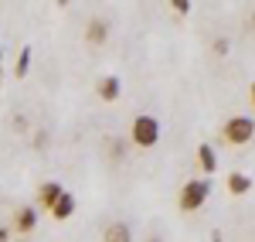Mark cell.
Listing matches in <instances>:
<instances>
[{
  "instance_id": "6da1fadb",
  "label": "cell",
  "mask_w": 255,
  "mask_h": 242,
  "mask_svg": "<svg viewBox=\"0 0 255 242\" xmlns=\"http://www.w3.org/2000/svg\"><path fill=\"white\" fill-rule=\"evenodd\" d=\"M208 195H211V181L208 178H194V181H187L180 188L177 205H180V212H197V208H204Z\"/></svg>"
},
{
  "instance_id": "7a4b0ae2",
  "label": "cell",
  "mask_w": 255,
  "mask_h": 242,
  "mask_svg": "<svg viewBox=\"0 0 255 242\" xmlns=\"http://www.w3.org/2000/svg\"><path fill=\"white\" fill-rule=\"evenodd\" d=\"M129 137L136 147H157L160 143V120L157 116H150V113H139L133 126H129Z\"/></svg>"
},
{
  "instance_id": "3957f363",
  "label": "cell",
  "mask_w": 255,
  "mask_h": 242,
  "mask_svg": "<svg viewBox=\"0 0 255 242\" xmlns=\"http://www.w3.org/2000/svg\"><path fill=\"white\" fill-rule=\"evenodd\" d=\"M221 133H225V140L232 143V147H245L255 137V120L252 116H232V120L221 126Z\"/></svg>"
},
{
  "instance_id": "277c9868",
  "label": "cell",
  "mask_w": 255,
  "mask_h": 242,
  "mask_svg": "<svg viewBox=\"0 0 255 242\" xmlns=\"http://www.w3.org/2000/svg\"><path fill=\"white\" fill-rule=\"evenodd\" d=\"M109 34H113V27H109L106 17H89V24H85V44L99 48V44L109 41Z\"/></svg>"
},
{
  "instance_id": "5b68a950",
  "label": "cell",
  "mask_w": 255,
  "mask_h": 242,
  "mask_svg": "<svg viewBox=\"0 0 255 242\" xmlns=\"http://www.w3.org/2000/svg\"><path fill=\"white\" fill-rule=\"evenodd\" d=\"M61 195H65L61 181H44V184L38 188V208H48V212H51V208L58 205Z\"/></svg>"
},
{
  "instance_id": "8992f818",
  "label": "cell",
  "mask_w": 255,
  "mask_h": 242,
  "mask_svg": "<svg viewBox=\"0 0 255 242\" xmlns=\"http://www.w3.org/2000/svg\"><path fill=\"white\" fill-rule=\"evenodd\" d=\"M14 229L24 232V236L34 232V229H38V208H34V205H20L17 215H14Z\"/></svg>"
},
{
  "instance_id": "52a82bcc",
  "label": "cell",
  "mask_w": 255,
  "mask_h": 242,
  "mask_svg": "<svg viewBox=\"0 0 255 242\" xmlns=\"http://www.w3.org/2000/svg\"><path fill=\"white\" fill-rule=\"evenodd\" d=\"M119 92H123V85H119L116 75H102V79H99L96 96H99L102 102H116V99H119Z\"/></svg>"
},
{
  "instance_id": "ba28073f",
  "label": "cell",
  "mask_w": 255,
  "mask_h": 242,
  "mask_svg": "<svg viewBox=\"0 0 255 242\" xmlns=\"http://www.w3.org/2000/svg\"><path fill=\"white\" fill-rule=\"evenodd\" d=\"M75 208H79V202H75V195L72 191H65L58 198V205L51 208V219H58V222H65V219H72L75 215Z\"/></svg>"
},
{
  "instance_id": "9c48e42d",
  "label": "cell",
  "mask_w": 255,
  "mask_h": 242,
  "mask_svg": "<svg viewBox=\"0 0 255 242\" xmlns=\"http://www.w3.org/2000/svg\"><path fill=\"white\" fill-rule=\"evenodd\" d=\"M197 164H201L204 174H215L218 171V154H215L211 143H201V147H197Z\"/></svg>"
},
{
  "instance_id": "30bf717a",
  "label": "cell",
  "mask_w": 255,
  "mask_h": 242,
  "mask_svg": "<svg viewBox=\"0 0 255 242\" xmlns=\"http://www.w3.org/2000/svg\"><path fill=\"white\" fill-rule=\"evenodd\" d=\"M102 242H133V232H129L126 222H113V225H106Z\"/></svg>"
},
{
  "instance_id": "8fae6325",
  "label": "cell",
  "mask_w": 255,
  "mask_h": 242,
  "mask_svg": "<svg viewBox=\"0 0 255 242\" xmlns=\"http://www.w3.org/2000/svg\"><path fill=\"white\" fill-rule=\"evenodd\" d=\"M228 191H232V195H249V191H252V178H249L245 171H232V174H228Z\"/></svg>"
},
{
  "instance_id": "7c38bea8",
  "label": "cell",
  "mask_w": 255,
  "mask_h": 242,
  "mask_svg": "<svg viewBox=\"0 0 255 242\" xmlns=\"http://www.w3.org/2000/svg\"><path fill=\"white\" fill-rule=\"evenodd\" d=\"M27 68H31V48H20L17 65H14V75H17V79H24V75H27Z\"/></svg>"
},
{
  "instance_id": "4fadbf2b",
  "label": "cell",
  "mask_w": 255,
  "mask_h": 242,
  "mask_svg": "<svg viewBox=\"0 0 255 242\" xmlns=\"http://www.w3.org/2000/svg\"><path fill=\"white\" fill-rule=\"evenodd\" d=\"M170 7H174L177 14H191V3H187V0H174Z\"/></svg>"
},
{
  "instance_id": "5bb4252c",
  "label": "cell",
  "mask_w": 255,
  "mask_h": 242,
  "mask_svg": "<svg viewBox=\"0 0 255 242\" xmlns=\"http://www.w3.org/2000/svg\"><path fill=\"white\" fill-rule=\"evenodd\" d=\"M215 51H218V55H225V51H228V41L218 38V41H215Z\"/></svg>"
},
{
  "instance_id": "9a60e30c",
  "label": "cell",
  "mask_w": 255,
  "mask_h": 242,
  "mask_svg": "<svg viewBox=\"0 0 255 242\" xmlns=\"http://www.w3.org/2000/svg\"><path fill=\"white\" fill-rule=\"evenodd\" d=\"M109 150H113V157H116V161H119V157H123V143H119V140L113 143V147H109Z\"/></svg>"
},
{
  "instance_id": "2e32d148",
  "label": "cell",
  "mask_w": 255,
  "mask_h": 242,
  "mask_svg": "<svg viewBox=\"0 0 255 242\" xmlns=\"http://www.w3.org/2000/svg\"><path fill=\"white\" fill-rule=\"evenodd\" d=\"M10 239V229H7V225H0V242H7Z\"/></svg>"
},
{
  "instance_id": "e0dca14e",
  "label": "cell",
  "mask_w": 255,
  "mask_h": 242,
  "mask_svg": "<svg viewBox=\"0 0 255 242\" xmlns=\"http://www.w3.org/2000/svg\"><path fill=\"white\" fill-rule=\"evenodd\" d=\"M249 99H252V106H255V82L249 85Z\"/></svg>"
},
{
  "instance_id": "ac0fdd59",
  "label": "cell",
  "mask_w": 255,
  "mask_h": 242,
  "mask_svg": "<svg viewBox=\"0 0 255 242\" xmlns=\"http://www.w3.org/2000/svg\"><path fill=\"white\" fill-rule=\"evenodd\" d=\"M0 68H3V44H0Z\"/></svg>"
},
{
  "instance_id": "d6986e66",
  "label": "cell",
  "mask_w": 255,
  "mask_h": 242,
  "mask_svg": "<svg viewBox=\"0 0 255 242\" xmlns=\"http://www.w3.org/2000/svg\"><path fill=\"white\" fill-rule=\"evenodd\" d=\"M146 242H160V236H150V239H146Z\"/></svg>"
},
{
  "instance_id": "ffe728a7",
  "label": "cell",
  "mask_w": 255,
  "mask_h": 242,
  "mask_svg": "<svg viewBox=\"0 0 255 242\" xmlns=\"http://www.w3.org/2000/svg\"><path fill=\"white\" fill-rule=\"evenodd\" d=\"M0 85H3V68H0Z\"/></svg>"
}]
</instances>
